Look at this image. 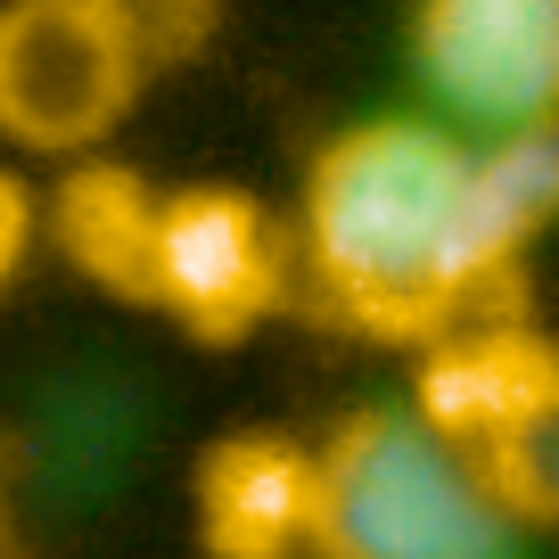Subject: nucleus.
<instances>
[{
  "instance_id": "nucleus-10",
  "label": "nucleus",
  "mask_w": 559,
  "mask_h": 559,
  "mask_svg": "<svg viewBox=\"0 0 559 559\" xmlns=\"http://www.w3.org/2000/svg\"><path fill=\"white\" fill-rule=\"evenodd\" d=\"M477 477L493 486V502L510 510L519 535L526 526H559V379L477 453Z\"/></svg>"
},
{
  "instance_id": "nucleus-7",
  "label": "nucleus",
  "mask_w": 559,
  "mask_h": 559,
  "mask_svg": "<svg viewBox=\"0 0 559 559\" xmlns=\"http://www.w3.org/2000/svg\"><path fill=\"white\" fill-rule=\"evenodd\" d=\"M551 379H559L551 337H535L526 321H469V330H453V337L428 346L419 386H412V419L437 428L453 453L477 461Z\"/></svg>"
},
{
  "instance_id": "nucleus-13",
  "label": "nucleus",
  "mask_w": 559,
  "mask_h": 559,
  "mask_svg": "<svg viewBox=\"0 0 559 559\" xmlns=\"http://www.w3.org/2000/svg\"><path fill=\"white\" fill-rule=\"evenodd\" d=\"M0 543H9V461H0Z\"/></svg>"
},
{
  "instance_id": "nucleus-1",
  "label": "nucleus",
  "mask_w": 559,
  "mask_h": 559,
  "mask_svg": "<svg viewBox=\"0 0 559 559\" xmlns=\"http://www.w3.org/2000/svg\"><path fill=\"white\" fill-rule=\"evenodd\" d=\"M305 263L354 330L395 346H437L469 321H502L493 297L519 272L477 214L469 148L419 116H370L313 157Z\"/></svg>"
},
{
  "instance_id": "nucleus-3",
  "label": "nucleus",
  "mask_w": 559,
  "mask_h": 559,
  "mask_svg": "<svg viewBox=\"0 0 559 559\" xmlns=\"http://www.w3.org/2000/svg\"><path fill=\"white\" fill-rule=\"evenodd\" d=\"M148 58L116 0H0V140L91 157L140 107Z\"/></svg>"
},
{
  "instance_id": "nucleus-8",
  "label": "nucleus",
  "mask_w": 559,
  "mask_h": 559,
  "mask_svg": "<svg viewBox=\"0 0 559 559\" xmlns=\"http://www.w3.org/2000/svg\"><path fill=\"white\" fill-rule=\"evenodd\" d=\"M157 198L132 165H107V157H83L50 198V239L67 247V263L116 297H140L148 305V239H157Z\"/></svg>"
},
{
  "instance_id": "nucleus-5",
  "label": "nucleus",
  "mask_w": 559,
  "mask_h": 559,
  "mask_svg": "<svg viewBox=\"0 0 559 559\" xmlns=\"http://www.w3.org/2000/svg\"><path fill=\"white\" fill-rule=\"evenodd\" d=\"M412 58L493 132L559 116V0H412Z\"/></svg>"
},
{
  "instance_id": "nucleus-4",
  "label": "nucleus",
  "mask_w": 559,
  "mask_h": 559,
  "mask_svg": "<svg viewBox=\"0 0 559 559\" xmlns=\"http://www.w3.org/2000/svg\"><path fill=\"white\" fill-rule=\"evenodd\" d=\"M288 297V239L263 214V198L230 181H190L157 198V239H148V305L174 313L206 346H239L272 305Z\"/></svg>"
},
{
  "instance_id": "nucleus-11",
  "label": "nucleus",
  "mask_w": 559,
  "mask_h": 559,
  "mask_svg": "<svg viewBox=\"0 0 559 559\" xmlns=\"http://www.w3.org/2000/svg\"><path fill=\"white\" fill-rule=\"evenodd\" d=\"M116 9L132 17V41H140V58H148V74L190 67L214 41V17H223V0H116Z\"/></svg>"
},
{
  "instance_id": "nucleus-2",
  "label": "nucleus",
  "mask_w": 559,
  "mask_h": 559,
  "mask_svg": "<svg viewBox=\"0 0 559 559\" xmlns=\"http://www.w3.org/2000/svg\"><path fill=\"white\" fill-rule=\"evenodd\" d=\"M313 559H519V526L469 453L386 403L313 444Z\"/></svg>"
},
{
  "instance_id": "nucleus-6",
  "label": "nucleus",
  "mask_w": 559,
  "mask_h": 559,
  "mask_svg": "<svg viewBox=\"0 0 559 559\" xmlns=\"http://www.w3.org/2000/svg\"><path fill=\"white\" fill-rule=\"evenodd\" d=\"M206 559H313V444L247 428L198 461Z\"/></svg>"
},
{
  "instance_id": "nucleus-9",
  "label": "nucleus",
  "mask_w": 559,
  "mask_h": 559,
  "mask_svg": "<svg viewBox=\"0 0 559 559\" xmlns=\"http://www.w3.org/2000/svg\"><path fill=\"white\" fill-rule=\"evenodd\" d=\"M469 181H477V214H486L493 247L519 263L559 223V116L510 123L486 148H469Z\"/></svg>"
},
{
  "instance_id": "nucleus-12",
  "label": "nucleus",
  "mask_w": 559,
  "mask_h": 559,
  "mask_svg": "<svg viewBox=\"0 0 559 559\" xmlns=\"http://www.w3.org/2000/svg\"><path fill=\"white\" fill-rule=\"evenodd\" d=\"M25 247H34V198H25V181L0 174V288H9V272H17Z\"/></svg>"
}]
</instances>
